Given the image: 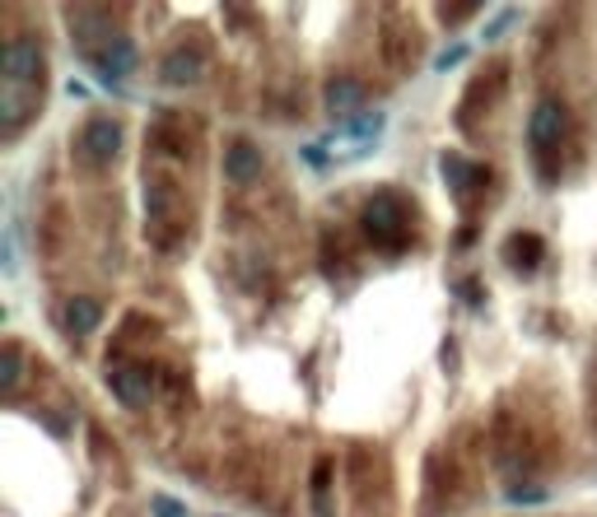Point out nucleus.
<instances>
[{"label": "nucleus", "instance_id": "39448f33", "mask_svg": "<svg viewBox=\"0 0 597 517\" xmlns=\"http://www.w3.org/2000/svg\"><path fill=\"white\" fill-rule=\"evenodd\" d=\"M94 66L103 70V85H117V79H126L135 66H141V47H135L126 33H107V42L94 51Z\"/></svg>", "mask_w": 597, "mask_h": 517}, {"label": "nucleus", "instance_id": "423d86ee", "mask_svg": "<svg viewBox=\"0 0 597 517\" xmlns=\"http://www.w3.org/2000/svg\"><path fill=\"white\" fill-rule=\"evenodd\" d=\"M322 103L332 107L336 117H350V113H369V89H364V79H355V75H332L327 85H322Z\"/></svg>", "mask_w": 597, "mask_h": 517}, {"label": "nucleus", "instance_id": "f8f14e48", "mask_svg": "<svg viewBox=\"0 0 597 517\" xmlns=\"http://www.w3.org/2000/svg\"><path fill=\"white\" fill-rule=\"evenodd\" d=\"M541 252H546V242H541L537 233H513V238L504 242V261H509L513 270H537Z\"/></svg>", "mask_w": 597, "mask_h": 517}, {"label": "nucleus", "instance_id": "1a4fd4ad", "mask_svg": "<svg viewBox=\"0 0 597 517\" xmlns=\"http://www.w3.org/2000/svg\"><path fill=\"white\" fill-rule=\"evenodd\" d=\"M61 322H66V331H70V336H94L98 326H103V304H98L94 294H70Z\"/></svg>", "mask_w": 597, "mask_h": 517}, {"label": "nucleus", "instance_id": "20e7f679", "mask_svg": "<svg viewBox=\"0 0 597 517\" xmlns=\"http://www.w3.org/2000/svg\"><path fill=\"white\" fill-rule=\"evenodd\" d=\"M565 126H569V113H565V103L560 98H541L537 107H532V117H528V141H532V150H556L560 145V135H565Z\"/></svg>", "mask_w": 597, "mask_h": 517}, {"label": "nucleus", "instance_id": "dca6fc26", "mask_svg": "<svg viewBox=\"0 0 597 517\" xmlns=\"http://www.w3.org/2000/svg\"><path fill=\"white\" fill-rule=\"evenodd\" d=\"M150 508H154V517H187V503H178L173 494H154Z\"/></svg>", "mask_w": 597, "mask_h": 517}, {"label": "nucleus", "instance_id": "7ed1b4c3", "mask_svg": "<svg viewBox=\"0 0 597 517\" xmlns=\"http://www.w3.org/2000/svg\"><path fill=\"white\" fill-rule=\"evenodd\" d=\"M75 145H79V154H85L89 163H113L117 159V150H122V122H113V117H89L85 126H79V135H75Z\"/></svg>", "mask_w": 597, "mask_h": 517}, {"label": "nucleus", "instance_id": "6ab92c4d", "mask_svg": "<svg viewBox=\"0 0 597 517\" xmlns=\"http://www.w3.org/2000/svg\"><path fill=\"white\" fill-rule=\"evenodd\" d=\"M513 19H519V10H504V14H500V19L491 23V29H485V38H500V33L509 29V23H513Z\"/></svg>", "mask_w": 597, "mask_h": 517}, {"label": "nucleus", "instance_id": "4468645a", "mask_svg": "<svg viewBox=\"0 0 597 517\" xmlns=\"http://www.w3.org/2000/svg\"><path fill=\"white\" fill-rule=\"evenodd\" d=\"M19 387V345H5V355H0V392H14Z\"/></svg>", "mask_w": 597, "mask_h": 517}, {"label": "nucleus", "instance_id": "a211bd4d", "mask_svg": "<svg viewBox=\"0 0 597 517\" xmlns=\"http://www.w3.org/2000/svg\"><path fill=\"white\" fill-rule=\"evenodd\" d=\"M463 57H467V47H463V42H457V47H448V51H444V57H439V61H434V66H439V70H448V66H457V61H463Z\"/></svg>", "mask_w": 597, "mask_h": 517}, {"label": "nucleus", "instance_id": "9d476101", "mask_svg": "<svg viewBox=\"0 0 597 517\" xmlns=\"http://www.w3.org/2000/svg\"><path fill=\"white\" fill-rule=\"evenodd\" d=\"M201 75H206V66H201V51H187V47L169 51V57H164V66H159V79H164L169 89H187V85H197Z\"/></svg>", "mask_w": 597, "mask_h": 517}, {"label": "nucleus", "instance_id": "0eeeda50", "mask_svg": "<svg viewBox=\"0 0 597 517\" xmlns=\"http://www.w3.org/2000/svg\"><path fill=\"white\" fill-rule=\"evenodd\" d=\"M107 387L117 392L122 405H131V411H141V405H150L154 387H150V373L145 368H135V364H117V368H107Z\"/></svg>", "mask_w": 597, "mask_h": 517}, {"label": "nucleus", "instance_id": "f3484780", "mask_svg": "<svg viewBox=\"0 0 597 517\" xmlns=\"http://www.w3.org/2000/svg\"><path fill=\"white\" fill-rule=\"evenodd\" d=\"M546 499V489H537V485H513L509 489V503H541Z\"/></svg>", "mask_w": 597, "mask_h": 517}, {"label": "nucleus", "instance_id": "9b49d317", "mask_svg": "<svg viewBox=\"0 0 597 517\" xmlns=\"http://www.w3.org/2000/svg\"><path fill=\"white\" fill-rule=\"evenodd\" d=\"M439 168H444L448 186H453V192L463 196V201L472 196V186H476V182H485V177H491L485 168H476V163H467L463 154H444V159H439Z\"/></svg>", "mask_w": 597, "mask_h": 517}, {"label": "nucleus", "instance_id": "2eb2a0df", "mask_svg": "<svg viewBox=\"0 0 597 517\" xmlns=\"http://www.w3.org/2000/svg\"><path fill=\"white\" fill-rule=\"evenodd\" d=\"M383 126H388V117H383V113H360V117L350 122L345 131H350V135H360V141H373V135L383 131Z\"/></svg>", "mask_w": 597, "mask_h": 517}, {"label": "nucleus", "instance_id": "ddd939ff", "mask_svg": "<svg viewBox=\"0 0 597 517\" xmlns=\"http://www.w3.org/2000/svg\"><path fill=\"white\" fill-rule=\"evenodd\" d=\"M33 107H38V98H23V94H5V98H0V126H5V131H19L23 126V117H29L33 113Z\"/></svg>", "mask_w": 597, "mask_h": 517}, {"label": "nucleus", "instance_id": "f257e3e1", "mask_svg": "<svg viewBox=\"0 0 597 517\" xmlns=\"http://www.w3.org/2000/svg\"><path fill=\"white\" fill-rule=\"evenodd\" d=\"M364 233L378 242V248H401L406 242V205L397 192H373L360 210Z\"/></svg>", "mask_w": 597, "mask_h": 517}, {"label": "nucleus", "instance_id": "f03ea898", "mask_svg": "<svg viewBox=\"0 0 597 517\" xmlns=\"http://www.w3.org/2000/svg\"><path fill=\"white\" fill-rule=\"evenodd\" d=\"M42 47L38 38H10L5 47H0V75H5L10 89H33L42 85Z\"/></svg>", "mask_w": 597, "mask_h": 517}, {"label": "nucleus", "instance_id": "6e6552de", "mask_svg": "<svg viewBox=\"0 0 597 517\" xmlns=\"http://www.w3.org/2000/svg\"><path fill=\"white\" fill-rule=\"evenodd\" d=\"M262 168H266V159H262V150H257L253 141H234V145L225 150V177H229L234 186H253V182L262 177Z\"/></svg>", "mask_w": 597, "mask_h": 517}]
</instances>
